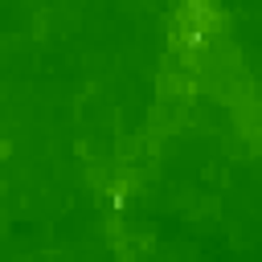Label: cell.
Returning <instances> with one entry per match:
<instances>
[{"mask_svg": "<svg viewBox=\"0 0 262 262\" xmlns=\"http://www.w3.org/2000/svg\"><path fill=\"white\" fill-rule=\"evenodd\" d=\"M246 143H250V151H254V156H262V127H258V131H250V135H246Z\"/></svg>", "mask_w": 262, "mask_h": 262, "instance_id": "cell-1", "label": "cell"}]
</instances>
